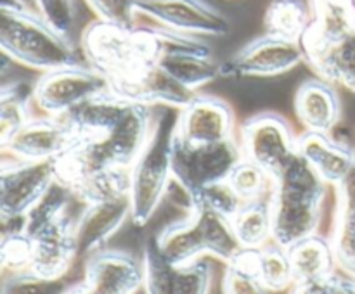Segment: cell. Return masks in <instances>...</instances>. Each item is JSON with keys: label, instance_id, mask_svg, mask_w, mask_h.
I'll list each match as a JSON object with an SVG mask.
<instances>
[{"label": "cell", "instance_id": "8992f818", "mask_svg": "<svg viewBox=\"0 0 355 294\" xmlns=\"http://www.w3.org/2000/svg\"><path fill=\"white\" fill-rule=\"evenodd\" d=\"M243 159L241 145L234 138L211 145H191L175 137L173 142V185L180 190L184 203L191 201L211 183L229 178Z\"/></svg>", "mask_w": 355, "mask_h": 294}, {"label": "cell", "instance_id": "3957f363", "mask_svg": "<svg viewBox=\"0 0 355 294\" xmlns=\"http://www.w3.org/2000/svg\"><path fill=\"white\" fill-rule=\"evenodd\" d=\"M0 48L10 61L49 73L80 64L75 47L40 14L0 6Z\"/></svg>", "mask_w": 355, "mask_h": 294}, {"label": "cell", "instance_id": "5bb4252c", "mask_svg": "<svg viewBox=\"0 0 355 294\" xmlns=\"http://www.w3.org/2000/svg\"><path fill=\"white\" fill-rule=\"evenodd\" d=\"M75 223L76 218L66 213L35 230H23L33 246L30 272L45 277H61L71 272L73 263L78 258Z\"/></svg>", "mask_w": 355, "mask_h": 294}, {"label": "cell", "instance_id": "f1b7e54d", "mask_svg": "<svg viewBox=\"0 0 355 294\" xmlns=\"http://www.w3.org/2000/svg\"><path fill=\"white\" fill-rule=\"evenodd\" d=\"M82 279L83 275L71 277L69 273L61 277H45L28 270L6 277L2 294H71Z\"/></svg>", "mask_w": 355, "mask_h": 294}, {"label": "cell", "instance_id": "d590c367", "mask_svg": "<svg viewBox=\"0 0 355 294\" xmlns=\"http://www.w3.org/2000/svg\"><path fill=\"white\" fill-rule=\"evenodd\" d=\"M0 6L19 7V9L30 10V12H35V14H40L38 12L37 0H2V2H0Z\"/></svg>", "mask_w": 355, "mask_h": 294}, {"label": "cell", "instance_id": "f546056e", "mask_svg": "<svg viewBox=\"0 0 355 294\" xmlns=\"http://www.w3.org/2000/svg\"><path fill=\"white\" fill-rule=\"evenodd\" d=\"M259 277L269 293H279L293 286L295 277L290 251L276 242L260 248Z\"/></svg>", "mask_w": 355, "mask_h": 294}, {"label": "cell", "instance_id": "277c9868", "mask_svg": "<svg viewBox=\"0 0 355 294\" xmlns=\"http://www.w3.org/2000/svg\"><path fill=\"white\" fill-rule=\"evenodd\" d=\"M180 109L165 107L155 116L151 137L130 168V220L146 225L173 183V142Z\"/></svg>", "mask_w": 355, "mask_h": 294}, {"label": "cell", "instance_id": "7402d4cb", "mask_svg": "<svg viewBox=\"0 0 355 294\" xmlns=\"http://www.w3.org/2000/svg\"><path fill=\"white\" fill-rule=\"evenodd\" d=\"M158 64L172 78L196 92L200 86L208 85L218 78L227 76L225 62L217 61L211 52L177 50L162 55Z\"/></svg>", "mask_w": 355, "mask_h": 294}, {"label": "cell", "instance_id": "7a4b0ae2", "mask_svg": "<svg viewBox=\"0 0 355 294\" xmlns=\"http://www.w3.org/2000/svg\"><path fill=\"white\" fill-rule=\"evenodd\" d=\"M326 183L300 154L274 176L272 242L290 249L318 234Z\"/></svg>", "mask_w": 355, "mask_h": 294}, {"label": "cell", "instance_id": "ba28073f", "mask_svg": "<svg viewBox=\"0 0 355 294\" xmlns=\"http://www.w3.org/2000/svg\"><path fill=\"white\" fill-rule=\"evenodd\" d=\"M243 158L276 176L298 156V138L290 123L274 113L250 118L241 128Z\"/></svg>", "mask_w": 355, "mask_h": 294}, {"label": "cell", "instance_id": "7c38bea8", "mask_svg": "<svg viewBox=\"0 0 355 294\" xmlns=\"http://www.w3.org/2000/svg\"><path fill=\"white\" fill-rule=\"evenodd\" d=\"M144 287L142 259L125 251L101 249L89 256L83 279L71 294H137Z\"/></svg>", "mask_w": 355, "mask_h": 294}, {"label": "cell", "instance_id": "ac0fdd59", "mask_svg": "<svg viewBox=\"0 0 355 294\" xmlns=\"http://www.w3.org/2000/svg\"><path fill=\"white\" fill-rule=\"evenodd\" d=\"M110 90L130 102L149 107H175V109L186 107L198 95V92L187 89L175 78H172L159 64L151 66L128 82Z\"/></svg>", "mask_w": 355, "mask_h": 294}, {"label": "cell", "instance_id": "cb8c5ba5", "mask_svg": "<svg viewBox=\"0 0 355 294\" xmlns=\"http://www.w3.org/2000/svg\"><path fill=\"white\" fill-rule=\"evenodd\" d=\"M305 62L318 73L319 78L345 86L355 93V33L343 40L305 55Z\"/></svg>", "mask_w": 355, "mask_h": 294}, {"label": "cell", "instance_id": "44dd1931", "mask_svg": "<svg viewBox=\"0 0 355 294\" xmlns=\"http://www.w3.org/2000/svg\"><path fill=\"white\" fill-rule=\"evenodd\" d=\"M338 189V211L331 244L336 266L355 280V165Z\"/></svg>", "mask_w": 355, "mask_h": 294}, {"label": "cell", "instance_id": "ffe728a7", "mask_svg": "<svg viewBox=\"0 0 355 294\" xmlns=\"http://www.w3.org/2000/svg\"><path fill=\"white\" fill-rule=\"evenodd\" d=\"M298 154L326 185H340L355 165V149L324 134H304L298 137Z\"/></svg>", "mask_w": 355, "mask_h": 294}, {"label": "cell", "instance_id": "484cf974", "mask_svg": "<svg viewBox=\"0 0 355 294\" xmlns=\"http://www.w3.org/2000/svg\"><path fill=\"white\" fill-rule=\"evenodd\" d=\"M241 248L260 249L272 241V208L270 197L243 204L231 220Z\"/></svg>", "mask_w": 355, "mask_h": 294}, {"label": "cell", "instance_id": "9c48e42d", "mask_svg": "<svg viewBox=\"0 0 355 294\" xmlns=\"http://www.w3.org/2000/svg\"><path fill=\"white\" fill-rule=\"evenodd\" d=\"M135 14L158 26L193 37H225L227 17L205 0H132Z\"/></svg>", "mask_w": 355, "mask_h": 294}, {"label": "cell", "instance_id": "8fae6325", "mask_svg": "<svg viewBox=\"0 0 355 294\" xmlns=\"http://www.w3.org/2000/svg\"><path fill=\"white\" fill-rule=\"evenodd\" d=\"M80 142L66 120L31 118L6 144L2 151L21 161H58Z\"/></svg>", "mask_w": 355, "mask_h": 294}, {"label": "cell", "instance_id": "1f68e13d", "mask_svg": "<svg viewBox=\"0 0 355 294\" xmlns=\"http://www.w3.org/2000/svg\"><path fill=\"white\" fill-rule=\"evenodd\" d=\"M31 255H33L31 239L24 234L23 228L2 230L0 256H2V266L6 272H28L31 265Z\"/></svg>", "mask_w": 355, "mask_h": 294}, {"label": "cell", "instance_id": "4316f807", "mask_svg": "<svg viewBox=\"0 0 355 294\" xmlns=\"http://www.w3.org/2000/svg\"><path fill=\"white\" fill-rule=\"evenodd\" d=\"M33 86L24 82L3 85L0 92V145L6 144L24 123L31 120L30 104Z\"/></svg>", "mask_w": 355, "mask_h": 294}, {"label": "cell", "instance_id": "83f0119b", "mask_svg": "<svg viewBox=\"0 0 355 294\" xmlns=\"http://www.w3.org/2000/svg\"><path fill=\"white\" fill-rule=\"evenodd\" d=\"M222 293L224 294H269L259 277V249L243 248L225 263Z\"/></svg>", "mask_w": 355, "mask_h": 294}, {"label": "cell", "instance_id": "4fadbf2b", "mask_svg": "<svg viewBox=\"0 0 355 294\" xmlns=\"http://www.w3.org/2000/svg\"><path fill=\"white\" fill-rule=\"evenodd\" d=\"M302 62H305L302 44L263 33L232 55L225 62V69L227 76L270 78L288 73Z\"/></svg>", "mask_w": 355, "mask_h": 294}, {"label": "cell", "instance_id": "d6986e66", "mask_svg": "<svg viewBox=\"0 0 355 294\" xmlns=\"http://www.w3.org/2000/svg\"><path fill=\"white\" fill-rule=\"evenodd\" d=\"M295 113L305 134L331 135L342 116L335 85L319 76L302 83L295 95Z\"/></svg>", "mask_w": 355, "mask_h": 294}, {"label": "cell", "instance_id": "d4e9b609", "mask_svg": "<svg viewBox=\"0 0 355 294\" xmlns=\"http://www.w3.org/2000/svg\"><path fill=\"white\" fill-rule=\"evenodd\" d=\"M314 21L307 0H272L263 16V33L302 44Z\"/></svg>", "mask_w": 355, "mask_h": 294}, {"label": "cell", "instance_id": "e575fe53", "mask_svg": "<svg viewBox=\"0 0 355 294\" xmlns=\"http://www.w3.org/2000/svg\"><path fill=\"white\" fill-rule=\"evenodd\" d=\"M85 2L94 10L97 19L116 24L137 23V14L132 0H85Z\"/></svg>", "mask_w": 355, "mask_h": 294}, {"label": "cell", "instance_id": "5b68a950", "mask_svg": "<svg viewBox=\"0 0 355 294\" xmlns=\"http://www.w3.org/2000/svg\"><path fill=\"white\" fill-rule=\"evenodd\" d=\"M155 241L162 255L175 265L196 261L201 255L229 263L243 249L231 220L200 204L191 206L186 220L166 227Z\"/></svg>", "mask_w": 355, "mask_h": 294}, {"label": "cell", "instance_id": "30bf717a", "mask_svg": "<svg viewBox=\"0 0 355 294\" xmlns=\"http://www.w3.org/2000/svg\"><path fill=\"white\" fill-rule=\"evenodd\" d=\"M58 180L55 161L3 163L0 173V214L2 220L23 218Z\"/></svg>", "mask_w": 355, "mask_h": 294}, {"label": "cell", "instance_id": "9a60e30c", "mask_svg": "<svg viewBox=\"0 0 355 294\" xmlns=\"http://www.w3.org/2000/svg\"><path fill=\"white\" fill-rule=\"evenodd\" d=\"M146 294H208L211 270L205 263L193 261L175 265L168 261L156 246L149 241L142 252Z\"/></svg>", "mask_w": 355, "mask_h": 294}, {"label": "cell", "instance_id": "4dcf8cb0", "mask_svg": "<svg viewBox=\"0 0 355 294\" xmlns=\"http://www.w3.org/2000/svg\"><path fill=\"white\" fill-rule=\"evenodd\" d=\"M227 182L245 203L270 197L274 187V176L255 163L243 158L229 175Z\"/></svg>", "mask_w": 355, "mask_h": 294}, {"label": "cell", "instance_id": "603a6c76", "mask_svg": "<svg viewBox=\"0 0 355 294\" xmlns=\"http://www.w3.org/2000/svg\"><path fill=\"white\" fill-rule=\"evenodd\" d=\"M288 251L293 266V286L322 280L338 272L331 239L314 234L291 246Z\"/></svg>", "mask_w": 355, "mask_h": 294}, {"label": "cell", "instance_id": "6da1fadb", "mask_svg": "<svg viewBox=\"0 0 355 294\" xmlns=\"http://www.w3.org/2000/svg\"><path fill=\"white\" fill-rule=\"evenodd\" d=\"M177 50L211 52V48L200 37L158 24H116L96 19L82 33L85 62L110 82V89L158 64L162 55Z\"/></svg>", "mask_w": 355, "mask_h": 294}, {"label": "cell", "instance_id": "836d02e7", "mask_svg": "<svg viewBox=\"0 0 355 294\" xmlns=\"http://www.w3.org/2000/svg\"><path fill=\"white\" fill-rule=\"evenodd\" d=\"M38 12L54 26L59 33L68 37L75 23V6L73 0H37Z\"/></svg>", "mask_w": 355, "mask_h": 294}, {"label": "cell", "instance_id": "52a82bcc", "mask_svg": "<svg viewBox=\"0 0 355 294\" xmlns=\"http://www.w3.org/2000/svg\"><path fill=\"white\" fill-rule=\"evenodd\" d=\"M110 90V82L89 64L44 73L33 85V104L44 116L64 120L87 100Z\"/></svg>", "mask_w": 355, "mask_h": 294}, {"label": "cell", "instance_id": "e0dca14e", "mask_svg": "<svg viewBox=\"0 0 355 294\" xmlns=\"http://www.w3.org/2000/svg\"><path fill=\"white\" fill-rule=\"evenodd\" d=\"M128 217H132L130 194L99 203L83 204L82 213L76 217L75 223L78 258H89L101 251Z\"/></svg>", "mask_w": 355, "mask_h": 294}, {"label": "cell", "instance_id": "d6a6232c", "mask_svg": "<svg viewBox=\"0 0 355 294\" xmlns=\"http://www.w3.org/2000/svg\"><path fill=\"white\" fill-rule=\"evenodd\" d=\"M194 204L208 208V210L215 211V213L232 220V218L238 214V211L243 208L245 201L236 194V190L232 189L231 183H229L227 180H224V182H217L205 187V189L191 201L189 208L194 206ZM189 208H187V210H189Z\"/></svg>", "mask_w": 355, "mask_h": 294}, {"label": "cell", "instance_id": "2e32d148", "mask_svg": "<svg viewBox=\"0 0 355 294\" xmlns=\"http://www.w3.org/2000/svg\"><path fill=\"white\" fill-rule=\"evenodd\" d=\"M234 113L222 99L196 95L182 107L177 121L175 137L191 145H211L234 138Z\"/></svg>", "mask_w": 355, "mask_h": 294}]
</instances>
